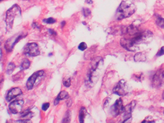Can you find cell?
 Masks as SVG:
<instances>
[{"instance_id": "obj_1", "label": "cell", "mask_w": 164, "mask_h": 123, "mask_svg": "<svg viewBox=\"0 0 164 123\" xmlns=\"http://www.w3.org/2000/svg\"><path fill=\"white\" fill-rule=\"evenodd\" d=\"M127 37H123L120 43L123 48L128 51H136L137 45L144 43L150 41L152 37V33L149 31H141L138 28L130 25L126 29L125 32Z\"/></svg>"}, {"instance_id": "obj_2", "label": "cell", "mask_w": 164, "mask_h": 123, "mask_svg": "<svg viewBox=\"0 0 164 123\" xmlns=\"http://www.w3.org/2000/svg\"><path fill=\"white\" fill-rule=\"evenodd\" d=\"M135 11L136 6L134 5V4L123 1L121 2V4L120 5L116 11V19L121 20V19L129 17L135 12Z\"/></svg>"}, {"instance_id": "obj_3", "label": "cell", "mask_w": 164, "mask_h": 123, "mask_svg": "<svg viewBox=\"0 0 164 123\" xmlns=\"http://www.w3.org/2000/svg\"><path fill=\"white\" fill-rule=\"evenodd\" d=\"M20 14H21V9H20L19 6L17 5H14V6H12L11 8H10L6 13L5 22L8 28H11L16 17H17L19 15L20 16Z\"/></svg>"}, {"instance_id": "obj_4", "label": "cell", "mask_w": 164, "mask_h": 123, "mask_svg": "<svg viewBox=\"0 0 164 123\" xmlns=\"http://www.w3.org/2000/svg\"><path fill=\"white\" fill-rule=\"evenodd\" d=\"M24 54L29 57H35L40 55V49L36 43H29L24 47Z\"/></svg>"}, {"instance_id": "obj_5", "label": "cell", "mask_w": 164, "mask_h": 123, "mask_svg": "<svg viewBox=\"0 0 164 123\" xmlns=\"http://www.w3.org/2000/svg\"><path fill=\"white\" fill-rule=\"evenodd\" d=\"M45 75V72L43 70H40V71L35 72L33 75H31V76L29 77V78L28 79L27 83H26V87H27L28 90H31L33 89L34 86L36 84V82H37V80L38 78H42Z\"/></svg>"}, {"instance_id": "obj_6", "label": "cell", "mask_w": 164, "mask_h": 123, "mask_svg": "<svg viewBox=\"0 0 164 123\" xmlns=\"http://www.w3.org/2000/svg\"><path fill=\"white\" fill-rule=\"evenodd\" d=\"M113 92L114 94H116L120 96H126L127 94V84L125 80H120L117 83V84L115 86V87L113 90Z\"/></svg>"}, {"instance_id": "obj_7", "label": "cell", "mask_w": 164, "mask_h": 123, "mask_svg": "<svg viewBox=\"0 0 164 123\" xmlns=\"http://www.w3.org/2000/svg\"><path fill=\"white\" fill-rule=\"evenodd\" d=\"M124 108H125V107L123 105V102L121 98H119L110 108V113H111L112 116H116L120 114H123Z\"/></svg>"}, {"instance_id": "obj_8", "label": "cell", "mask_w": 164, "mask_h": 123, "mask_svg": "<svg viewBox=\"0 0 164 123\" xmlns=\"http://www.w3.org/2000/svg\"><path fill=\"white\" fill-rule=\"evenodd\" d=\"M24 104V101L22 99H18V100H14V102H11V104L8 105V109L11 114H17L21 112L22 108Z\"/></svg>"}, {"instance_id": "obj_9", "label": "cell", "mask_w": 164, "mask_h": 123, "mask_svg": "<svg viewBox=\"0 0 164 123\" xmlns=\"http://www.w3.org/2000/svg\"><path fill=\"white\" fill-rule=\"evenodd\" d=\"M164 84V70L157 72L153 78V85L155 87H160Z\"/></svg>"}, {"instance_id": "obj_10", "label": "cell", "mask_w": 164, "mask_h": 123, "mask_svg": "<svg viewBox=\"0 0 164 123\" xmlns=\"http://www.w3.org/2000/svg\"><path fill=\"white\" fill-rule=\"evenodd\" d=\"M23 92H22V90L19 87H14V88H12L11 90H10L8 91V94L6 96V100L8 102H11L13 99H14L15 98H17V96L22 95Z\"/></svg>"}, {"instance_id": "obj_11", "label": "cell", "mask_w": 164, "mask_h": 123, "mask_svg": "<svg viewBox=\"0 0 164 123\" xmlns=\"http://www.w3.org/2000/svg\"><path fill=\"white\" fill-rule=\"evenodd\" d=\"M136 101H132V102L126 105L124 108V118L125 119H128V118H131V113L133 111V108L136 106Z\"/></svg>"}, {"instance_id": "obj_12", "label": "cell", "mask_w": 164, "mask_h": 123, "mask_svg": "<svg viewBox=\"0 0 164 123\" xmlns=\"http://www.w3.org/2000/svg\"><path fill=\"white\" fill-rule=\"evenodd\" d=\"M70 98V96H69V93H68L66 91H61V92L58 95L57 98H55L54 100V105H57L58 104V102H60V100H64V99H68Z\"/></svg>"}, {"instance_id": "obj_13", "label": "cell", "mask_w": 164, "mask_h": 123, "mask_svg": "<svg viewBox=\"0 0 164 123\" xmlns=\"http://www.w3.org/2000/svg\"><path fill=\"white\" fill-rule=\"evenodd\" d=\"M133 60L136 62H145L146 61V56L142 52H138L134 55Z\"/></svg>"}, {"instance_id": "obj_14", "label": "cell", "mask_w": 164, "mask_h": 123, "mask_svg": "<svg viewBox=\"0 0 164 123\" xmlns=\"http://www.w3.org/2000/svg\"><path fill=\"white\" fill-rule=\"evenodd\" d=\"M86 108L82 107L81 108L79 111V114H78V119H79V123H84V119L85 116H86Z\"/></svg>"}, {"instance_id": "obj_15", "label": "cell", "mask_w": 164, "mask_h": 123, "mask_svg": "<svg viewBox=\"0 0 164 123\" xmlns=\"http://www.w3.org/2000/svg\"><path fill=\"white\" fill-rule=\"evenodd\" d=\"M30 65H31L30 61L28 59H24L23 61V62H22L21 66H20V69H21L22 71L25 70V69H27L28 68H29Z\"/></svg>"}, {"instance_id": "obj_16", "label": "cell", "mask_w": 164, "mask_h": 123, "mask_svg": "<svg viewBox=\"0 0 164 123\" xmlns=\"http://www.w3.org/2000/svg\"><path fill=\"white\" fill-rule=\"evenodd\" d=\"M33 116V113L30 110H26L25 111L22 112L20 114V117L23 118V119H27L28 118L32 117Z\"/></svg>"}, {"instance_id": "obj_17", "label": "cell", "mask_w": 164, "mask_h": 123, "mask_svg": "<svg viewBox=\"0 0 164 123\" xmlns=\"http://www.w3.org/2000/svg\"><path fill=\"white\" fill-rule=\"evenodd\" d=\"M15 64H14L13 62L9 63V64L8 65V67H7V69H6V72L8 73V75L11 74V73L13 72V71L14 70V69H15Z\"/></svg>"}, {"instance_id": "obj_18", "label": "cell", "mask_w": 164, "mask_h": 123, "mask_svg": "<svg viewBox=\"0 0 164 123\" xmlns=\"http://www.w3.org/2000/svg\"><path fill=\"white\" fill-rule=\"evenodd\" d=\"M156 24L161 29H164V18L157 16L156 19Z\"/></svg>"}, {"instance_id": "obj_19", "label": "cell", "mask_w": 164, "mask_h": 123, "mask_svg": "<svg viewBox=\"0 0 164 123\" xmlns=\"http://www.w3.org/2000/svg\"><path fill=\"white\" fill-rule=\"evenodd\" d=\"M62 123H70V113L68 111V113L65 115L64 118L63 119Z\"/></svg>"}, {"instance_id": "obj_20", "label": "cell", "mask_w": 164, "mask_h": 123, "mask_svg": "<svg viewBox=\"0 0 164 123\" xmlns=\"http://www.w3.org/2000/svg\"><path fill=\"white\" fill-rule=\"evenodd\" d=\"M42 22L45 23H47V24H53V23H56V20L54 19V18H48V19H42Z\"/></svg>"}, {"instance_id": "obj_21", "label": "cell", "mask_w": 164, "mask_h": 123, "mask_svg": "<svg viewBox=\"0 0 164 123\" xmlns=\"http://www.w3.org/2000/svg\"><path fill=\"white\" fill-rule=\"evenodd\" d=\"M87 48V44H86V43H84V42L81 43L79 44V46H78V49H79L81 51L86 50Z\"/></svg>"}, {"instance_id": "obj_22", "label": "cell", "mask_w": 164, "mask_h": 123, "mask_svg": "<svg viewBox=\"0 0 164 123\" xmlns=\"http://www.w3.org/2000/svg\"><path fill=\"white\" fill-rule=\"evenodd\" d=\"M83 14H84V16L87 17H88V16H90L91 14L90 10L89 8H84Z\"/></svg>"}, {"instance_id": "obj_23", "label": "cell", "mask_w": 164, "mask_h": 123, "mask_svg": "<svg viewBox=\"0 0 164 123\" xmlns=\"http://www.w3.org/2000/svg\"><path fill=\"white\" fill-rule=\"evenodd\" d=\"M16 123H32V122L30 120V119H19V120H17L16 121Z\"/></svg>"}, {"instance_id": "obj_24", "label": "cell", "mask_w": 164, "mask_h": 123, "mask_svg": "<svg viewBox=\"0 0 164 123\" xmlns=\"http://www.w3.org/2000/svg\"><path fill=\"white\" fill-rule=\"evenodd\" d=\"M64 85L65 86V87H70V85H71V80H70V78L66 79V80H64Z\"/></svg>"}, {"instance_id": "obj_25", "label": "cell", "mask_w": 164, "mask_h": 123, "mask_svg": "<svg viewBox=\"0 0 164 123\" xmlns=\"http://www.w3.org/2000/svg\"><path fill=\"white\" fill-rule=\"evenodd\" d=\"M164 55V46H163V47H161V48L160 49V50L158 51V52L157 53L156 56L157 57H160V56H162Z\"/></svg>"}, {"instance_id": "obj_26", "label": "cell", "mask_w": 164, "mask_h": 123, "mask_svg": "<svg viewBox=\"0 0 164 123\" xmlns=\"http://www.w3.org/2000/svg\"><path fill=\"white\" fill-rule=\"evenodd\" d=\"M48 108H49V103H44V104L42 105V110L43 111L47 110Z\"/></svg>"}, {"instance_id": "obj_27", "label": "cell", "mask_w": 164, "mask_h": 123, "mask_svg": "<svg viewBox=\"0 0 164 123\" xmlns=\"http://www.w3.org/2000/svg\"><path fill=\"white\" fill-rule=\"evenodd\" d=\"M131 120V118H128V119H124V121H122V122L120 123H129Z\"/></svg>"}, {"instance_id": "obj_28", "label": "cell", "mask_w": 164, "mask_h": 123, "mask_svg": "<svg viewBox=\"0 0 164 123\" xmlns=\"http://www.w3.org/2000/svg\"><path fill=\"white\" fill-rule=\"evenodd\" d=\"M142 123H155V121H149V120H146V119H145V120H144V121H143L142 122Z\"/></svg>"}, {"instance_id": "obj_29", "label": "cell", "mask_w": 164, "mask_h": 123, "mask_svg": "<svg viewBox=\"0 0 164 123\" xmlns=\"http://www.w3.org/2000/svg\"><path fill=\"white\" fill-rule=\"evenodd\" d=\"M48 32H50L51 35H56V33L54 32L53 30H52V29H49V30H48Z\"/></svg>"}, {"instance_id": "obj_30", "label": "cell", "mask_w": 164, "mask_h": 123, "mask_svg": "<svg viewBox=\"0 0 164 123\" xmlns=\"http://www.w3.org/2000/svg\"><path fill=\"white\" fill-rule=\"evenodd\" d=\"M64 24H65V22H63V23H61V26H62V27H64Z\"/></svg>"}, {"instance_id": "obj_31", "label": "cell", "mask_w": 164, "mask_h": 123, "mask_svg": "<svg viewBox=\"0 0 164 123\" xmlns=\"http://www.w3.org/2000/svg\"><path fill=\"white\" fill-rule=\"evenodd\" d=\"M162 97H163V98L164 99V92H163V95H162Z\"/></svg>"}, {"instance_id": "obj_32", "label": "cell", "mask_w": 164, "mask_h": 123, "mask_svg": "<svg viewBox=\"0 0 164 123\" xmlns=\"http://www.w3.org/2000/svg\"><path fill=\"white\" fill-rule=\"evenodd\" d=\"M163 114H164V113H163Z\"/></svg>"}]
</instances>
